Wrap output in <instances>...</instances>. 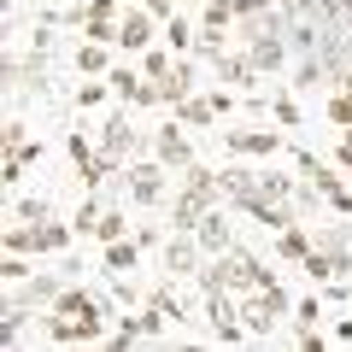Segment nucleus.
Segmentation results:
<instances>
[{
	"instance_id": "f257e3e1",
	"label": "nucleus",
	"mask_w": 352,
	"mask_h": 352,
	"mask_svg": "<svg viewBox=\"0 0 352 352\" xmlns=\"http://www.w3.org/2000/svg\"><path fill=\"white\" fill-rule=\"evenodd\" d=\"M47 340L53 346H88V340H106V305L82 288H65L53 300V317H47Z\"/></svg>"
},
{
	"instance_id": "f03ea898",
	"label": "nucleus",
	"mask_w": 352,
	"mask_h": 352,
	"mask_svg": "<svg viewBox=\"0 0 352 352\" xmlns=\"http://www.w3.org/2000/svg\"><path fill=\"white\" fill-rule=\"evenodd\" d=\"M270 270H264L252 252H241V247H229V252H212V258L200 264V294H258V288H270Z\"/></svg>"
},
{
	"instance_id": "7ed1b4c3",
	"label": "nucleus",
	"mask_w": 352,
	"mask_h": 352,
	"mask_svg": "<svg viewBox=\"0 0 352 352\" xmlns=\"http://www.w3.org/2000/svg\"><path fill=\"white\" fill-rule=\"evenodd\" d=\"M164 176H170V164L164 159H129V200L135 206H159L164 200Z\"/></svg>"
},
{
	"instance_id": "20e7f679",
	"label": "nucleus",
	"mask_w": 352,
	"mask_h": 352,
	"mask_svg": "<svg viewBox=\"0 0 352 352\" xmlns=\"http://www.w3.org/2000/svg\"><path fill=\"white\" fill-rule=\"evenodd\" d=\"M200 264H206V247L194 229H176L170 241H164V276H200Z\"/></svg>"
},
{
	"instance_id": "39448f33",
	"label": "nucleus",
	"mask_w": 352,
	"mask_h": 352,
	"mask_svg": "<svg viewBox=\"0 0 352 352\" xmlns=\"http://www.w3.org/2000/svg\"><path fill=\"white\" fill-rule=\"evenodd\" d=\"M129 112H135V106H124V112H112L100 124V153H106V159H118V164L141 153V129L129 124Z\"/></svg>"
},
{
	"instance_id": "423d86ee",
	"label": "nucleus",
	"mask_w": 352,
	"mask_h": 352,
	"mask_svg": "<svg viewBox=\"0 0 352 352\" xmlns=\"http://www.w3.org/2000/svg\"><path fill=\"white\" fill-rule=\"evenodd\" d=\"M206 317H212V335L223 340V346H235V340H247V323H241V305L235 294H206Z\"/></svg>"
},
{
	"instance_id": "0eeeda50",
	"label": "nucleus",
	"mask_w": 352,
	"mask_h": 352,
	"mask_svg": "<svg viewBox=\"0 0 352 352\" xmlns=\"http://www.w3.org/2000/svg\"><path fill=\"white\" fill-rule=\"evenodd\" d=\"M217 135H223V147L241 153V159H276V153H282L276 129H217Z\"/></svg>"
},
{
	"instance_id": "6e6552de",
	"label": "nucleus",
	"mask_w": 352,
	"mask_h": 352,
	"mask_svg": "<svg viewBox=\"0 0 352 352\" xmlns=\"http://www.w3.org/2000/svg\"><path fill=\"white\" fill-rule=\"evenodd\" d=\"M59 294H65V276H36V270H30L24 282H12V294H6V300H18L24 311H41V305L53 311V300H59Z\"/></svg>"
},
{
	"instance_id": "1a4fd4ad",
	"label": "nucleus",
	"mask_w": 352,
	"mask_h": 352,
	"mask_svg": "<svg viewBox=\"0 0 352 352\" xmlns=\"http://www.w3.org/2000/svg\"><path fill=\"white\" fill-rule=\"evenodd\" d=\"M106 82H112V94H118L124 106H164V100H159V82H153V76H135L129 65H118Z\"/></svg>"
},
{
	"instance_id": "9d476101",
	"label": "nucleus",
	"mask_w": 352,
	"mask_h": 352,
	"mask_svg": "<svg viewBox=\"0 0 352 352\" xmlns=\"http://www.w3.org/2000/svg\"><path fill=\"white\" fill-rule=\"evenodd\" d=\"M317 252L329 258L335 282H340V276H352V229H346V223H335V229H317Z\"/></svg>"
},
{
	"instance_id": "9b49d317",
	"label": "nucleus",
	"mask_w": 352,
	"mask_h": 352,
	"mask_svg": "<svg viewBox=\"0 0 352 352\" xmlns=\"http://www.w3.org/2000/svg\"><path fill=\"white\" fill-rule=\"evenodd\" d=\"M153 159H164L170 170H188L194 164V141L182 135L176 124H164V129H153Z\"/></svg>"
},
{
	"instance_id": "f8f14e48",
	"label": "nucleus",
	"mask_w": 352,
	"mask_h": 352,
	"mask_svg": "<svg viewBox=\"0 0 352 352\" xmlns=\"http://www.w3.org/2000/svg\"><path fill=\"white\" fill-rule=\"evenodd\" d=\"M194 235H200V247H206V258L212 252H229L235 247V229H229V217H223V206H212V212L194 223Z\"/></svg>"
},
{
	"instance_id": "ddd939ff",
	"label": "nucleus",
	"mask_w": 352,
	"mask_h": 352,
	"mask_svg": "<svg viewBox=\"0 0 352 352\" xmlns=\"http://www.w3.org/2000/svg\"><path fill=\"white\" fill-rule=\"evenodd\" d=\"M212 71H217V82H229V88H258V71H252L247 53H212Z\"/></svg>"
},
{
	"instance_id": "4468645a",
	"label": "nucleus",
	"mask_w": 352,
	"mask_h": 352,
	"mask_svg": "<svg viewBox=\"0 0 352 352\" xmlns=\"http://www.w3.org/2000/svg\"><path fill=\"white\" fill-rule=\"evenodd\" d=\"M147 41H153V6H135V12H124V18H118V47L141 53Z\"/></svg>"
},
{
	"instance_id": "2eb2a0df",
	"label": "nucleus",
	"mask_w": 352,
	"mask_h": 352,
	"mask_svg": "<svg viewBox=\"0 0 352 352\" xmlns=\"http://www.w3.org/2000/svg\"><path fill=\"white\" fill-rule=\"evenodd\" d=\"M247 59H252V71H276L282 59H288V36H247Z\"/></svg>"
},
{
	"instance_id": "dca6fc26",
	"label": "nucleus",
	"mask_w": 352,
	"mask_h": 352,
	"mask_svg": "<svg viewBox=\"0 0 352 352\" xmlns=\"http://www.w3.org/2000/svg\"><path fill=\"white\" fill-rule=\"evenodd\" d=\"M188 88H194V65H188V59H176L170 76L159 82V100H164V106H182V100H188Z\"/></svg>"
},
{
	"instance_id": "f3484780",
	"label": "nucleus",
	"mask_w": 352,
	"mask_h": 352,
	"mask_svg": "<svg viewBox=\"0 0 352 352\" xmlns=\"http://www.w3.org/2000/svg\"><path fill=\"white\" fill-rule=\"evenodd\" d=\"M311 247H317V235L305 223H288V229H282V241H276V252H282V258H294V264L311 258Z\"/></svg>"
},
{
	"instance_id": "a211bd4d",
	"label": "nucleus",
	"mask_w": 352,
	"mask_h": 352,
	"mask_svg": "<svg viewBox=\"0 0 352 352\" xmlns=\"http://www.w3.org/2000/svg\"><path fill=\"white\" fill-rule=\"evenodd\" d=\"M241 18V0H206V12H200V30H229Z\"/></svg>"
},
{
	"instance_id": "6ab92c4d",
	"label": "nucleus",
	"mask_w": 352,
	"mask_h": 352,
	"mask_svg": "<svg viewBox=\"0 0 352 352\" xmlns=\"http://www.w3.org/2000/svg\"><path fill=\"white\" fill-rule=\"evenodd\" d=\"M258 194L270 206H294V194H300V188H294V176H270V170H264L258 176Z\"/></svg>"
},
{
	"instance_id": "aec40b11",
	"label": "nucleus",
	"mask_w": 352,
	"mask_h": 352,
	"mask_svg": "<svg viewBox=\"0 0 352 352\" xmlns=\"http://www.w3.org/2000/svg\"><path fill=\"white\" fill-rule=\"evenodd\" d=\"M135 241H106V270H112V276H124V270H135Z\"/></svg>"
},
{
	"instance_id": "412c9836",
	"label": "nucleus",
	"mask_w": 352,
	"mask_h": 352,
	"mask_svg": "<svg viewBox=\"0 0 352 352\" xmlns=\"http://www.w3.org/2000/svg\"><path fill=\"white\" fill-rule=\"evenodd\" d=\"M147 305L164 317V323H182V317H188V311H182V294H170V288H153V294H147Z\"/></svg>"
},
{
	"instance_id": "4be33fe9",
	"label": "nucleus",
	"mask_w": 352,
	"mask_h": 352,
	"mask_svg": "<svg viewBox=\"0 0 352 352\" xmlns=\"http://www.w3.org/2000/svg\"><path fill=\"white\" fill-rule=\"evenodd\" d=\"M176 118H182V124H194V129H206V124L217 118V106H212V100H182V106H176Z\"/></svg>"
},
{
	"instance_id": "5701e85b",
	"label": "nucleus",
	"mask_w": 352,
	"mask_h": 352,
	"mask_svg": "<svg viewBox=\"0 0 352 352\" xmlns=\"http://www.w3.org/2000/svg\"><path fill=\"white\" fill-rule=\"evenodd\" d=\"M124 212H100V217H94V229H88V235H94V241H124Z\"/></svg>"
},
{
	"instance_id": "b1692460",
	"label": "nucleus",
	"mask_w": 352,
	"mask_h": 352,
	"mask_svg": "<svg viewBox=\"0 0 352 352\" xmlns=\"http://www.w3.org/2000/svg\"><path fill=\"white\" fill-rule=\"evenodd\" d=\"M76 71H106V41H82V47H76Z\"/></svg>"
},
{
	"instance_id": "393cba45",
	"label": "nucleus",
	"mask_w": 352,
	"mask_h": 352,
	"mask_svg": "<svg viewBox=\"0 0 352 352\" xmlns=\"http://www.w3.org/2000/svg\"><path fill=\"white\" fill-rule=\"evenodd\" d=\"M164 41H170L176 53H188V47H200V36H194V30L182 24V18H170V24H164Z\"/></svg>"
},
{
	"instance_id": "a878e982",
	"label": "nucleus",
	"mask_w": 352,
	"mask_h": 352,
	"mask_svg": "<svg viewBox=\"0 0 352 352\" xmlns=\"http://www.w3.org/2000/svg\"><path fill=\"white\" fill-rule=\"evenodd\" d=\"M47 217H53L47 200H18V223H47Z\"/></svg>"
},
{
	"instance_id": "bb28decb",
	"label": "nucleus",
	"mask_w": 352,
	"mask_h": 352,
	"mask_svg": "<svg viewBox=\"0 0 352 352\" xmlns=\"http://www.w3.org/2000/svg\"><path fill=\"white\" fill-rule=\"evenodd\" d=\"M141 71H147L153 82H164V76H170V53H159V47H153L147 59H141Z\"/></svg>"
},
{
	"instance_id": "cd10ccee",
	"label": "nucleus",
	"mask_w": 352,
	"mask_h": 352,
	"mask_svg": "<svg viewBox=\"0 0 352 352\" xmlns=\"http://www.w3.org/2000/svg\"><path fill=\"white\" fill-rule=\"evenodd\" d=\"M294 317H300V329H317V317H323V305H317V300H300V305H294Z\"/></svg>"
},
{
	"instance_id": "c85d7f7f",
	"label": "nucleus",
	"mask_w": 352,
	"mask_h": 352,
	"mask_svg": "<svg viewBox=\"0 0 352 352\" xmlns=\"http://www.w3.org/2000/svg\"><path fill=\"white\" fill-rule=\"evenodd\" d=\"M340 164L352 170V124H346V135H340Z\"/></svg>"
},
{
	"instance_id": "c756f323",
	"label": "nucleus",
	"mask_w": 352,
	"mask_h": 352,
	"mask_svg": "<svg viewBox=\"0 0 352 352\" xmlns=\"http://www.w3.org/2000/svg\"><path fill=\"white\" fill-rule=\"evenodd\" d=\"M141 6H153V12H170V0H141Z\"/></svg>"
}]
</instances>
